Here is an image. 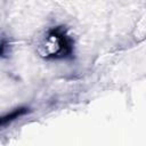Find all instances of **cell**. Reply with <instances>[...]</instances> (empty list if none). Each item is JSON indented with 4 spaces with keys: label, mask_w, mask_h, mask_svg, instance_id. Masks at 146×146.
<instances>
[{
    "label": "cell",
    "mask_w": 146,
    "mask_h": 146,
    "mask_svg": "<svg viewBox=\"0 0 146 146\" xmlns=\"http://www.w3.org/2000/svg\"><path fill=\"white\" fill-rule=\"evenodd\" d=\"M25 112H26V108H17V110H15L14 112H11V113L7 114L6 116H3V117L1 119V124H5L6 122L11 121V120H14V119H16V117H18V116L23 115Z\"/></svg>",
    "instance_id": "1"
}]
</instances>
